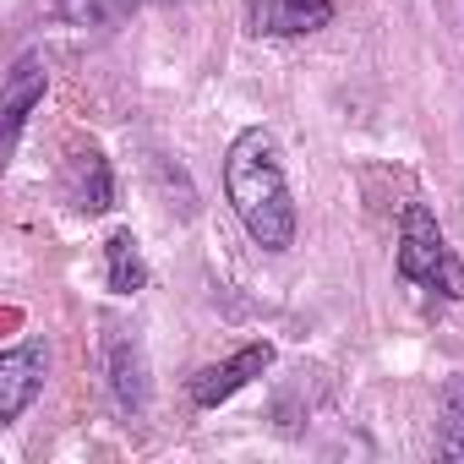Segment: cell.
Listing matches in <instances>:
<instances>
[{
  "mask_svg": "<svg viewBox=\"0 0 464 464\" xmlns=\"http://www.w3.org/2000/svg\"><path fill=\"white\" fill-rule=\"evenodd\" d=\"M224 197L229 213L241 218L246 241L263 246L268 257H285L301 236V208L285 175L279 137L268 126H241L224 148Z\"/></svg>",
  "mask_w": 464,
  "mask_h": 464,
  "instance_id": "1",
  "label": "cell"
},
{
  "mask_svg": "<svg viewBox=\"0 0 464 464\" xmlns=\"http://www.w3.org/2000/svg\"><path fill=\"white\" fill-rule=\"evenodd\" d=\"M393 274L410 290L442 295V301H464V263L448 246L442 224L426 202H404L399 208V246H393Z\"/></svg>",
  "mask_w": 464,
  "mask_h": 464,
  "instance_id": "2",
  "label": "cell"
},
{
  "mask_svg": "<svg viewBox=\"0 0 464 464\" xmlns=\"http://www.w3.org/2000/svg\"><path fill=\"white\" fill-rule=\"evenodd\" d=\"M104 382H110V399L121 415H148L153 404V372H148V350L131 328H104Z\"/></svg>",
  "mask_w": 464,
  "mask_h": 464,
  "instance_id": "3",
  "label": "cell"
},
{
  "mask_svg": "<svg viewBox=\"0 0 464 464\" xmlns=\"http://www.w3.org/2000/svg\"><path fill=\"white\" fill-rule=\"evenodd\" d=\"M268 366H274V344H268V339H252V344H241V350H229L224 361L202 366V372L186 382V399H191V410H218V404L236 399L241 388H252Z\"/></svg>",
  "mask_w": 464,
  "mask_h": 464,
  "instance_id": "4",
  "label": "cell"
},
{
  "mask_svg": "<svg viewBox=\"0 0 464 464\" xmlns=\"http://www.w3.org/2000/svg\"><path fill=\"white\" fill-rule=\"evenodd\" d=\"M50 382V344L44 339H17L12 350H0V426H17L28 404Z\"/></svg>",
  "mask_w": 464,
  "mask_h": 464,
  "instance_id": "5",
  "label": "cell"
},
{
  "mask_svg": "<svg viewBox=\"0 0 464 464\" xmlns=\"http://www.w3.org/2000/svg\"><path fill=\"white\" fill-rule=\"evenodd\" d=\"M44 93H50V66H44L39 50H23L12 61V72H6V99H0V115H6V148H17V137H23L28 115L44 104Z\"/></svg>",
  "mask_w": 464,
  "mask_h": 464,
  "instance_id": "6",
  "label": "cell"
},
{
  "mask_svg": "<svg viewBox=\"0 0 464 464\" xmlns=\"http://www.w3.org/2000/svg\"><path fill=\"white\" fill-rule=\"evenodd\" d=\"M66 197H72V208L88 213V218H99V213L115 208V169H110V159H104L99 148L72 153V164H66Z\"/></svg>",
  "mask_w": 464,
  "mask_h": 464,
  "instance_id": "7",
  "label": "cell"
},
{
  "mask_svg": "<svg viewBox=\"0 0 464 464\" xmlns=\"http://www.w3.org/2000/svg\"><path fill=\"white\" fill-rule=\"evenodd\" d=\"M334 17H339L334 0H268V12L257 17V34H268V39H306V34L334 28Z\"/></svg>",
  "mask_w": 464,
  "mask_h": 464,
  "instance_id": "8",
  "label": "cell"
},
{
  "mask_svg": "<svg viewBox=\"0 0 464 464\" xmlns=\"http://www.w3.org/2000/svg\"><path fill=\"white\" fill-rule=\"evenodd\" d=\"M104 285H110V295H142L148 290V257H142V241H137L131 224L110 229V241H104Z\"/></svg>",
  "mask_w": 464,
  "mask_h": 464,
  "instance_id": "9",
  "label": "cell"
},
{
  "mask_svg": "<svg viewBox=\"0 0 464 464\" xmlns=\"http://www.w3.org/2000/svg\"><path fill=\"white\" fill-rule=\"evenodd\" d=\"M437 459L464 464V372H448L437 388Z\"/></svg>",
  "mask_w": 464,
  "mask_h": 464,
  "instance_id": "10",
  "label": "cell"
},
{
  "mask_svg": "<svg viewBox=\"0 0 464 464\" xmlns=\"http://www.w3.org/2000/svg\"><path fill=\"white\" fill-rule=\"evenodd\" d=\"M55 6L72 28H110L126 12V0H55Z\"/></svg>",
  "mask_w": 464,
  "mask_h": 464,
  "instance_id": "11",
  "label": "cell"
},
{
  "mask_svg": "<svg viewBox=\"0 0 464 464\" xmlns=\"http://www.w3.org/2000/svg\"><path fill=\"white\" fill-rule=\"evenodd\" d=\"M131 6H180V0H131Z\"/></svg>",
  "mask_w": 464,
  "mask_h": 464,
  "instance_id": "12",
  "label": "cell"
}]
</instances>
